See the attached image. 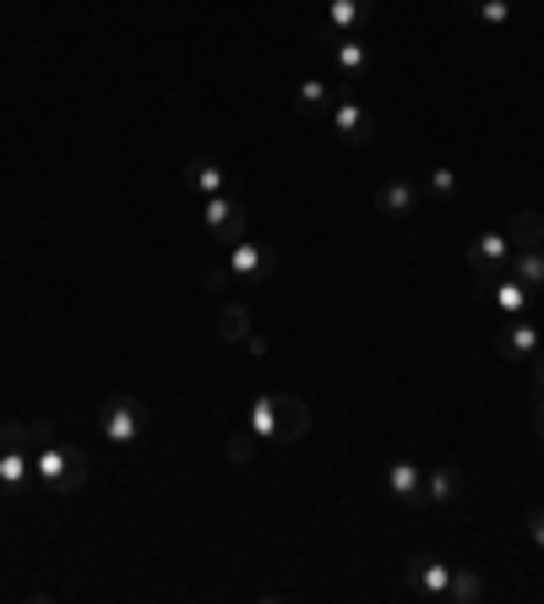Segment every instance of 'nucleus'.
Segmentation results:
<instances>
[{"label": "nucleus", "instance_id": "1", "mask_svg": "<svg viewBox=\"0 0 544 604\" xmlns=\"http://www.w3.org/2000/svg\"><path fill=\"white\" fill-rule=\"evenodd\" d=\"M33 479H44L55 496H76V490L87 485V452L50 436V441L33 447Z\"/></svg>", "mask_w": 544, "mask_h": 604}, {"label": "nucleus", "instance_id": "2", "mask_svg": "<svg viewBox=\"0 0 544 604\" xmlns=\"http://www.w3.org/2000/svg\"><path fill=\"white\" fill-rule=\"evenodd\" d=\"M202 223L207 235L229 251L234 240H245V229H251V212H245V201L229 197V191H218V197H202Z\"/></svg>", "mask_w": 544, "mask_h": 604}, {"label": "nucleus", "instance_id": "3", "mask_svg": "<svg viewBox=\"0 0 544 604\" xmlns=\"http://www.w3.org/2000/svg\"><path fill=\"white\" fill-rule=\"evenodd\" d=\"M98 430H104V441L109 447H132L136 436L147 430V408L126 393H109L104 398V414H98Z\"/></svg>", "mask_w": 544, "mask_h": 604}, {"label": "nucleus", "instance_id": "4", "mask_svg": "<svg viewBox=\"0 0 544 604\" xmlns=\"http://www.w3.org/2000/svg\"><path fill=\"white\" fill-rule=\"evenodd\" d=\"M474 294L484 305H495L501 316H523L534 305V289H523L517 278H495V272H474Z\"/></svg>", "mask_w": 544, "mask_h": 604}, {"label": "nucleus", "instance_id": "5", "mask_svg": "<svg viewBox=\"0 0 544 604\" xmlns=\"http://www.w3.org/2000/svg\"><path fill=\"white\" fill-rule=\"evenodd\" d=\"M272 272H278V257H272L268 240H234V246H229V278H240V283H268Z\"/></svg>", "mask_w": 544, "mask_h": 604}, {"label": "nucleus", "instance_id": "6", "mask_svg": "<svg viewBox=\"0 0 544 604\" xmlns=\"http://www.w3.org/2000/svg\"><path fill=\"white\" fill-rule=\"evenodd\" d=\"M370 11H376V0H333L327 17L316 22V39L333 44V39H343V33H359V22H370Z\"/></svg>", "mask_w": 544, "mask_h": 604}, {"label": "nucleus", "instance_id": "7", "mask_svg": "<svg viewBox=\"0 0 544 604\" xmlns=\"http://www.w3.org/2000/svg\"><path fill=\"white\" fill-rule=\"evenodd\" d=\"M447 583H452V566L441 555H414L408 561V589L419 600H447Z\"/></svg>", "mask_w": 544, "mask_h": 604}, {"label": "nucleus", "instance_id": "8", "mask_svg": "<svg viewBox=\"0 0 544 604\" xmlns=\"http://www.w3.org/2000/svg\"><path fill=\"white\" fill-rule=\"evenodd\" d=\"M311 436V408L294 393H272V441H300Z\"/></svg>", "mask_w": 544, "mask_h": 604}, {"label": "nucleus", "instance_id": "9", "mask_svg": "<svg viewBox=\"0 0 544 604\" xmlns=\"http://www.w3.org/2000/svg\"><path fill=\"white\" fill-rule=\"evenodd\" d=\"M327 115H333V132H338L348 147H365V142L376 136V115H370L365 104H354V98H338Z\"/></svg>", "mask_w": 544, "mask_h": 604}, {"label": "nucleus", "instance_id": "10", "mask_svg": "<svg viewBox=\"0 0 544 604\" xmlns=\"http://www.w3.org/2000/svg\"><path fill=\"white\" fill-rule=\"evenodd\" d=\"M512 262V240H506V229H484L469 240V272H501Z\"/></svg>", "mask_w": 544, "mask_h": 604}, {"label": "nucleus", "instance_id": "11", "mask_svg": "<svg viewBox=\"0 0 544 604\" xmlns=\"http://www.w3.org/2000/svg\"><path fill=\"white\" fill-rule=\"evenodd\" d=\"M33 479V441H0V490H22Z\"/></svg>", "mask_w": 544, "mask_h": 604}, {"label": "nucleus", "instance_id": "12", "mask_svg": "<svg viewBox=\"0 0 544 604\" xmlns=\"http://www.w3.org/2000/svg\"><path fill=\"white\" fill-rule=\"evenodd\" d=\"M327 50H333V61H338V76H343V82H359V76L370 71V50L359 44V33H343V39H333Z\"/></svg>", "mask_w": 544, "mask_h": 604}, {"label": "nucleus", "instance_id": "13", "mask_svg": "<svg viewBox=\"0 0 544 604\" xmlns=\"http://www.w3.org/2000/svg\"><path fill=\"white\" fill-rule=\"evenodd\" d=\"M186 191H191V197H218V191H229V175H223L212 158H191V164H186Z\"/></svg>", "mask_w": 544, "mask_h": 604}, {"label": "nucleus", "instance_id": "14", "mask_svg": "<svg viewBox=\"0 0 544 604\" xmlns=\"http://www.w3.org/2000/svg\"><path fill=\"white\" fill-rule=\"evenodd\" d=\"M387 490H393L404 507H419V501H425V473L414 469L408 458H398V464L387 469Z\"/></svg>", "mask_w": 544, "mask_h": 604}, {"label": "nucleus", "instance_id": "15", "mask_svg": "<svg viewBox=\"0 0 544 604\" xmlns=\"http://www.w3.org/2000/svg\"><path fill=\"white\" fill-rule=\"evenodd\" d=\"M376 207H381L387 218H408V212L419 207V191H414V180H381V191H376Z\"/></svg>", "mask_w": 544, "mask_h": 604}, {"label": "nucleus", "instance_id": "16", "mask_svg": "<svg viewBox=\"0 0 544 604\" xmlns=\"http://www.w3.org/2000/svg\"><path fill=\"white\" fill-rule=\"evenodd\" d=\"M506 240H512V257H517V251H540L544 246V218L523 207V212L506 223Z\"/></svg>", "mask_w": 544, "mask_h": 604}, {"label": "nucleus", "instance_id": "17", "mask_svg": "<svg viewBox=\"0 0 544 604\" xmlns=\"http://www.w3.org/2000/svg\"><path fill=\"white\" fill-rule=\"evenodd\" d=\"M458 496H463V473L452 469V464H441V469L425 473V501L447 507V501H458Z\"/></svg>", "mask_w": 544, "mask_h": 604}, {"label": "nucleus", "instance_id": "18", "mask_svg": "<svg viewBox=\"0 0 544 604\" xmlns=\"http://www.w3.org/2000/svg\"><path fill=\"white\" fill-rule=\"evenodd\" d=\"M501 354H506V360H534V354H540V327H534V322H512V327L501 333Z\"/></svg>", "mask_w": 544, "mask_h": 604}, {"label": "nucleus", "instance_id": "19", "mask_svg": "<svg viewBox=\"0 0 544 604\" xmlns=\"http://www.w3.org/2000/svg\"><path fill=\"white\" fill-rule=\"evenodd\" d=\"M212 327H218L223 343H245V337H251V311H245V305H218V322H212Z\"/></svg>", "mask_w": 544, "mask_h": 604}, {"label": "nucleus", "instance_id": "20", "mask_svg": "<svg viewBox=\"0 0 544 604\" xmlns=\"http://www.w3.org/2000/svg\"><path fill=\"white\" fill-rule=\"evenodd\" d=\"M447 600H452V604H479V600H484V577H479V572H469V566H452Z\"/></svg>", "mask_w": 544, "mask_h": 604}, {"label": "nucleus", "instance_id": "21", "mask_svg": "<svg viewBox=\"0 0 544 604\" xmlns=\"http://www.w3.org/2000/svg\"><path fill=\"white\" fill-rule=\"evenodd\" d=\"M506 268H512V278H517L523 289H544V246L540 251H517Z\"/></svg>", "mask_w": 544, "mask_h": 604}, {"label": "nucleus", "instance_id": "22", "mask_svg": "<svg viewBox=\"0 0 544 604\" xmlns=\"http://www.w3.org/2000/svg\"><path fill=\"white\" fill-rule=\"evenodd\" d=\"M300 104H305V110H316V115H322V110H333V104H338V98H333V82L305 76V82H300Z\"/></svg>", "mask_w": 544, "mask_h": 604}, {"label": "nucleus", "instance_id": "23", "mask_svg": "<svg viewBox=\"0 0 544 604\" xmlns=\"http://www.w3.org/2000/svg\"><path fill=\"white\" fill-rule=\"evenodd\" d=\"M245 425L257 430V441H272V393H262V398L251 403V414H245Z\"/></svg>", "mask_w": 544, "mask_h": 604}, {"label": "nucleus", "instance_id": "24", "mask_svg": "<svg viewBox=\"0 0 544 604\" xmlns=\"http://www.w3.org/2000/svg\"><path fill=\"white\" fill-rule=\"evenodd\" d=\"M479 11V22H490V28H506V17H512V0H469Z\"/></svg>", "mask_w": 544, "mask_h": 604}, {"label": "nucleus", "instance_id": "25", "mask_svg": "<svg viewBox=\"0 0 544 604\" xmlns=\"http://www.w3.org/2000/svg\"><path fill=\"white\" fill-rule=\"evenodd\" d=\"M251 452H257V430L245 425V430L229 436V458H234V464H251Z\"/></svg>", "mask_w": 544, "mask_h": 604}, {"label": "nucleus", "instance_id": "26", "mask_svg": "<svg viewBox=\"0 0 544 604\" xmlns=\"http://www.w3.org/2000/svg\"><path fill=\"white\" fill-rule=\"evenodd\" d=\"M430 191H436L441 201H447V197H458V175H452L447 164H441V169H430Z\"/></svg>", "mask_w": 544, "mask_h": 604}, {"label": "nucleus", "instance_id": "27", "mask_svg": "<svg viewBox=\"0 0 544 604\" xmlns=\"http://www.w3.org/2000/svg\"><path fill=\"white\" fill-rule=\"evenodd\" d=\"M529 539L544 550V507H534V512H529Z\"/></svg>", "mask_w": 544, "mask_h": 604}, {"label": "nucleus", "instance_id": "28", "mask_svg": "<svg viewBox=\"0 0 544 604\" xmlns=\"http://www.w3.org/2000/svg\"><path fill=\"white\" fill-rule=\"evenodd\" d=\"M534 430H540V441H544V393H534Z\"/></svg>", "mask_w": 544, "mask_h": 604}, {"label": "nucleus", "instance_id": "29", "mask_svg": "<svg viewBox=\"0 0 544 604\" xmlns=\"http://www.w3.org/2000/svg\"><path fill=\"white\" fill-rule=\"evenodd\" d=\"M534 393H544V360H540V376H534Z\"/></svg>", "mask_w": 544, "mask_h": 604}]
</instances>
